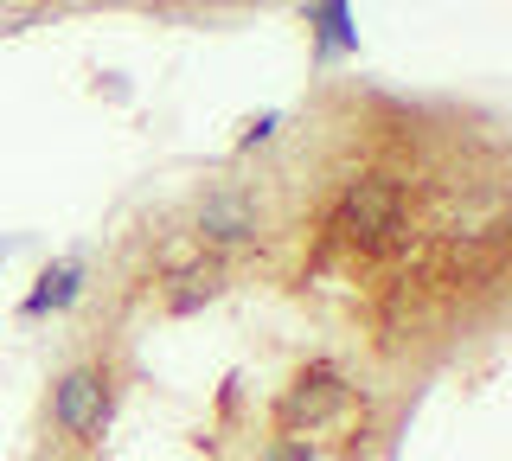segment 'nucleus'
Segmentation results:
<instances>
[{"label": "nucleus", "mask_w": 512, "mask_h": 461, "mask_svg": "<svg viewBox=\"0 0 512 461\" xmlns=\"http://www.w3.org/2000/svg\"><path fill=\"white\" fill-rule=\"evenodd\" d=\"M346 404H352V378L340 372V365L314 359L308 372H301L295 385L276 397V436H301V429H320V423L340 417Z\"/></svg>", "instance_id": "f03ea898"}, {"label": "nucleus", "mask_w": 512, "mask_h": 461, "mask_svg": "<svg viewBox=\"0 0 512 461\" xmlns=\"http://www.w3.org/2000/svg\"><path fill=\"white\" fill-rule=\"evenodd\" d=\"M77 295H84V263H52V269H39V282L20 301V314L26 321H45V314H64Z\"/></svg>", "instance_id": "423d86ee"}, {"label": "nucleus", "mask_w": 512, "mask_h": 461, "mask_svg": "<svg viewBox=\"0 0 512 461\" xmlns=\"http://www.w3.org/2000/svg\"><path fill=\"white\" fill-rule=\"evenodd\" d=\"M109 423V372L103 365H71L52 385V429L71 442H96Z\"/></svg>", "instance_id": "7ed1b4c3"}, {"label": "nucleus", "mask_w": 512, "mask_h": 461, "mask_svg": "<svg viewBox=\"0 0 512 461\" xmlns=\"http://www.w3.org/2000/svg\"><path fill=\"white\" fill-rule=\"evenodd\" d=\"M308 33H314V65L359 52V26H352V0H308Z\"/></svg>", "instance_id": "39448f33"}, {"label": "nucleus", "mask_w": 512, "mask_h": 461, "mask_svg": "<svg viewBox=\"0 0 512 461\" xmlns=\"http://www.w3.org/2000/svg\"><path fill=\"white\" fill-rule=\"evenodd\" d=\"M256 231H263V212H256V199L244 186H212V193H199V205H192V237L205 250L256 244Z\"/></svg>", "instance_id": "20e7f679"}, {"label": "nucleus", "mask_w": 512, "mask_h": 461, "mask_svg": "<svg viewBox=\"0 0 512 461\" xmlns=\"http://www.w3.org/2000/svg\"><path fill=\"white\" fill-rule=\"evenodd\" d=\"M205 263V244H199V237H192V231H173V237H160V250H154V269H160V276H186V269H199Z\"/></svg>", "instance_id": "0eeeda50"}, {"label": "nucleus", "mask_w": 512, "mask_h": 461, "mask_svg": "<svg viewBox=\"0 0 512 461\" xmlns=\"http://www.w3.org/2000/svg\"><path fill=\"white\" fill-rule=\"evenodd\" d=\"M276 129H282V116H256V122H250V129H244V135H237V148H263V141H269V135H276Z\"/></svg>", "instance_id": "1a4fd4ad"}, {"label": "nucleus", "mask_w": 512, "mask_h": 461, "mask_svg": "<svg viewBox=\"0 0 512 461\" xmlns=\"http://www.w3.org/2000/svg\"><path fill=\"white\" fill-rule=\"evenodd\" d=\"M333 231L359 250H384L404 231V186H397L391 173H359V180H346L340 199H333Z\"/></svg>", "instance_id": "f257e3e1"}, {"label": "nucleus", "mask_w": 512, "mask_h": 461, "mask_svg": "<svg viewBox=\"0 0 512 461\" xmlns=\"http://www.w3.org/2000/svg\"><path fill=\"white\" fill-rule=\"evenodd\" d=\"M256 461H314V449H308L301 436H276V442H269V449L256 455Z\"/></svg>", "instance_id": "6e6552de"}]
</instances>
